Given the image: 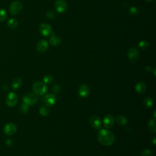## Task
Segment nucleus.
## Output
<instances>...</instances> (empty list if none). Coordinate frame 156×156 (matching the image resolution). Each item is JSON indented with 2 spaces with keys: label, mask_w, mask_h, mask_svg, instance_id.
Segmentation results:
<instances>
[{
  "label": "nucleus",
  "mask_w": 156,
  "mask_h": 156,
  "mask_svg": "<svg viewBox=\"0 0 156 156\" xmlns=\"http://www.w3.org/2000/svg\"><path fill=\"white\" fill-rule=\"evenodd\" d=\"M115 135L110 131L101 129L98 134V140L101 144L104 146H110L115 142Z\"/></svg>",
  "instance_id": "f257e3e1"
},
{
  "label": "nucleus",
  "mask_w": 156,
  "mask_h": 156,
  "mask_svg": "<svg viewBox=\"0 0 156 156\" xmlns=\"http://www.w3.org/2000/svg\"><path fill=\"white\" fill-rule=\"evenodd\" d=\"M32 90L36 95L42 96L45 94L47 92V86L44 82L36 81L32 85Z\"/></svg>",
  "instance_id": "f03ea898"
},
{
  "label": "nucleus",
  "mask_w": 156,
  "mask_h": 156,
  "mask_svg": "<svg viewBox=\"0 0 156 156\" xmlns=\"http://www.w3.org/2000/svg\"><path fill=\"white\" fill-rule=\"evenodd\" d=\"M39 32L44 37H48L53 36V29L51 26L46 23H42L39 26Z\"/></svg>",
  "instance_id": "7ed1b4c3"
},
{
  "label": "nucleus",
  "mask_w": 156,
  "mask_h": 156,
  "mask_svg": "<svg viewBox=\"0 0 156 156\" xmlns=\"http://www.w3.org/2000/svg\"><path fill=\"white\" fill-rule=\"evenodd\" d=\"M23 103L29 106L34 104L37 101V97L35 93L31 92L26 93L23 98Z\"/></svg>",
  "instance_id": "20e7f679"
},
{
  "label": "nucleus",
  "mask_w": 156,
  "mask_h": 156,
  "mask_svg": "<svg viewBox=\"0 0 156 156\" xmlns=\"http://www.w3.org/2000/svg\"><path fill=\"white\" fill-rule=\"evenodd\" d=\"M19 101V96L15 93L10 92L6 98V103L7 106L12 107L15 106Z\"/></svg>",
  "instance_id": "39448f33"
},
{
  "label": "nucleus",
  "mask_w": 156,
  "mask_h": 156,
  "mask_svg": "<svg viewBox=\"0 0 156 156\" xmlns=\"http://www.w3.org/2000/svg\"><path fill=\"white\" fill-rule=\"evenodd\" d=\"M22 8H23V5L22 3L19 1H16L11 3L9 7V11L11 14L16 15L21 12Z\"/></svg>",
  "instance_id": "423d86ee"
},
{
  "label": "nucleus",
  "mask_w": 156,
  "mask_h": 156,
  "mask_svg": "<svg viewBox=\"0 0 156 156\" xmlns=\"http://www.w3.org/2000/svg\"><path fill=\"white\" fill-rule=\"evenodd\" d=\"M128 56L131 62L135 63L137 62L139 57V53L136 48H131L128 51Z\"/></svg>",
  "instance_id": "0eeeda50"
},
{
  "label": "nucleus",
  "mask_w": 156,
  "mask_h": 156,
  "mask_svg": "<svg viewBox=\"0 0 156 156\" xmlns=\"http://www.w3.org/2000/svg\"><path fill=\"white\" fill-rule=\"evenodd\" d=\"M57 102V98L54 94H48L43 98V102L47 107L54 106Z\"/></svg>",
  "instance_id": "6e6552de"
},
{
  "label": "nucleus",
  "mask_w": 156,
  "mask_h": 156,
  "mask_svg": "<svg viewBox=\"0 0 156 156\" xmlns=\"http://www.w3.org/2000/svg\"><path fill=\"white\" fill-rule=\"evenodd\" d=\"M90 124L95 129L99 130L101 128V120L97 115H93L90 119Z\"/></svg>",
  "instance_id": "1a4fd4ad"
},
{
  "label": "nucleus",
  "mask_w": 156,
  "mask_h": 156,
  "mask_svg": "<svg viewBox=\"0 0 156 156\" xmlns=\"http://www.w3.org/2000/svg\"><path fill=\"white\" fill-rule=\"evenodd\" d=\"M55 8L59 13H64L67 9V4L64 0H57L55 4Z\"/></svg>",
  "instance_id": "9d476101"
},
{
  "label": "nucleus",
  "mask_w": 156,
  "mask_h": 156,
  "mask_svg": "<svg viewBox=\"0 0 156 156\" xmlns=\"http://www.w3.org/2000/svg\"><path fill=\"white\" fill-rule=\"evenodd\" d=\"M16 126L13 123L7 124L3 129L4 133L7 135H13L16 133Z\"/></svg>",
  "instance_id": "9b49d317"
},
{
  "label": "nucleus",
  "mask_w": 156,
  "mask_h": 156,
  "mask_svg": "<svg viewBox=\"0 0 156 156\" xmlns=\"http://www.w3.org/2000/svg\"><path fill=\"white\" fill-rule=\"evenodd\" d=\"M78 93L82 98L87 97L90 93V88L89 87V86L85 84L81 85L79 88Z\"/></svg>",
  "instance_id": "f8f14e48"
},
{
  "label": "nucleus",
  "mask_w": 156,
  "mask_h": 156,
  "mask_svg": "<svg viewBox=\"0 0 156 156\" xmlns=\"http://www.w3.org/2000/svg\"><path fill=\"white\" fill-rule=\"evenodd\" d=\"M114 120H115L114 118H113V116L112 115H110V114L107 115L104 117V118L103 125H104V127L106 128L110 129L113 125Z\"/></svg>",
  "instance_id": "ddd939ff"
},
{
  "label": "nucleus",
  "mask_w": 156,
  "mask_h": 156,
  "mask_svg": "<svg viewBox=\"0 0 156 156\" xmlns=\"http://www.w3.org/2000/svg\"><path fill=\"white\" fill-rule=\"evenodd\" d=\"M49 48V44L47 41L45 40H42L40 42H38L37 45V51L39 53H45V51H47V49Z\"/></svg>",
  "instance_id": "4468645a"
},
{
  "label": "nucleus",
  "mask_w": 156,
  "mask_h": 156,
  "mask_svg": "<svg viewBox=\"0 0 156 156\" xmlns=\"http://www.w3.org/2000/svg\"><path fill=\"white\" fill-rule=\"evenodd\" d=\"M49 43L51 45L54 46H59L61 43V39L57 36L53 35L49 39Z\"/></svg>",
  "instance_id": "2eb2a0df"
},
{
  "label": "nucleus",
  "mask_w": 156,
  "mask_h": 156,
  "mask_svg": "<svg viewBox=\"0 0 156 156\" xmlns=\"http://www.w3.org/2000/svg\"><path fill=\"white\" fill-rule=\"evenodd\" d=\"M22 84V80L19 78H15L12 82V88L13 90L19 89Z\"/></svg>",
  "instance_id": "dca6fc26"
},
{
  "label": "nucleus",
  "mask_w": 156,
  "mask_h": 156,
  "mask_svg": "<svg viewBox=\"0 0 156 156\" xmlns=\"http://www.w3.org/2000/svg\"><path fill=\"white\" fill-rule=\"evenodd\" d=\"M146 90V86L143 82L138 83L135 86V90L138 93H143Z\"/></svg>",
  "instance_id": "f3484780"
},
{
  "label": "nucleus",
  "mask_w": 156,
  "mask_h": 156,
  "mask_svg": "<svg viewBox=\"0 0 156 156\" xmlns=\"http://www.w3.org/2000/svg\"><path fill=\"white\" fill-rule=\"evenodd\" d=\"M148 129L151 132L155 133L156 132V121L155 118L151 119L148 123Z\"/></svg>",
  "instance_id": "a211bd4d"
},
{
  "label": "nucleus",
  "mask_w": 156,
  "mask_h": 156,
  "mask_svg": "<svg viewBox=\"0 0 156 156\" xmlns=\"http://www.w3.org/2000/svg\"><path fill=\"white\" fill-rule=\"evenodd\" d=\"M116 123L121 125V126H125L128 123V119L127 118L124 116H119L116 119Z\"/></svg>",
  "instance_id": "6ab92c4d"
},
{
  "label": "nucleus",
  "mask_w": 156,
  "mask_h": 156,
  "mask_svg": "<svg viewBox=\"0 0 156 156\" xmlns=\"http://www.w3.org/2000/svg\"><path fill=\"white\" fill-rule=\"evenodd\" d=\"M7 24L9 28H10V29H15L17 27V26H18L19 23L18 21H17L16 19H11L7 21Z\"/></svg>",
  "instance_id": "aec40b11"
},
{
  "label": "nucleus",
  "mask_w": 156,
  "mask_h": 156,
  "mask_svg": "<svg viewBox=\"0 0 156 156\" xmlns=\"http://www.w3.org/2000/svg\"><path fill=\"white\" fill-rule=\"evenodd\" d=\"M153 104H154L153 99L151 98H149V97L145 98L144 101H143V105L146 108L151 107L153 105Z\"/></svg>",
  "instance_id": "412c9836"
},
{
  "label": "nucleus",
  "mask_w": 156,
  "mask_h": 156,
  "mask_svg": "<svg viewBox=\"0 0 156 156\" xmlns=\"http://www.w3.org/2000/svg\"><path fill=\"white\" fill-rule=\"evenodd\" d=\"M139 12H140L139 9L136 7H132L129 10V13L132 16L138 15V13H139Z\"/></svg>",
  "instance_id": "4be33fe9"
},
{
  "label": "nucleus",
  "mask_w": 156,
  "mask_h": 156,
  "mask_svg": "<svg viewBox=\"0 0 156 156\" xmlns=\"http://www.w3.org/2000/svg\"><path fill=\"white\" fill-rule=\"evenodd\" d=\"M7 18V13L5 10L0 9V22L4 21Z\"/></svg>",
  "instance_id": "5701e85b"
},
{
  "label": "nucleus",
  "mask_w": 156,
  "mask_h": 156,
  "mask_svg": "<svg viewBox=\"0 0 156 156\" xmlns=\"http://www.w3.org/2000/svg\"><path fill=\"white\" fill-rule=\"evenodd\" d=\"M138 46L140 49H146L149 46V43L148 42H146V41H145V40L141 41V42H140L139 43H138Z\"/></svg>",
  "instance_id": "b1692460"
},
{
  "label": "nucleus",
  "mask_w": 156,
  "mask_h": 156,
  "mask_svg": "<svg viewBox=\"0 0 156 156\" xmlns=\"http://www.w3.org/2000/svg\"><path fill=\"white\" fill-rule=\"evenodd\" d=\"M46 16L48 19L50 20H53L56 18V14L53 11H51V10L48 11L46 13Z\"/></svg>",
  "instance_id": "393cba45"
},
{
  "label": "nucleus",
  "mask_w": 156,
  "mask_h": 156,
  "mask_svg": "<svg viewBox=\"0 0 156 156\" xmlns=\"http://www.w3.org/2000/svg\"><path fill=\"white\" fill-rule=\"evenodd\" d=\"M39 112H40V113L41 115L45 116H47V115L49 114V109H48L46 107L43 106V107H42L40 109Z\"/></svg>",
  "instance_id": "a878e982"
},
{
  "label": "nucleus",
  "mask_w": 156,
  "mask_h": 156,
  "mask_svg": "<svg viewBox=\"0 0 156 156\" xmlns=\"http://www.w3.org/2000/svg\"><path fill=\"white\" fill-rule=\"evenodd\" d=\"M53 78L51 75H46L43 78L44 82L45 84H51L52 82H53Z\"/></svg>",
  "instance_id": "bb28decb"
},
{
  "label": "nucleus",
  "mask_w": 156,
  "mask_h": 156,
  "mask_svg": "<svg viewBox=\"0 0 156 156\" xmlns=\"http://www.w3.org/2000/svg\"><path fill=\"white\" fill-rule=\"evenodd\" d=\"M20 110L23 113H26L29 110V106L23 103L20 107Z\"/></svg>",
  "instance_id": "cd10ccee"
},
{
  "label": "nucleus",
  "mask_w": 156,
  "mask_h": 156,
  "mask_svg": "<svg viewBox=\"0 0 156 156\" xmlns=\"http://www.w3.org/2000/svg\"><path fill=\"white\" fill-rule=\"evenodd\" d=\"M152 151L149 149H144L141 152V155L142 156H152Z\"/></svg>",
  "instance_id": "c85d7f7f"
},
{
  "label": "nucleus",
  "mask_w": 156,
  "mask_h": 156,
  "mask_svg": "<svg viewBox=\"0 0 156 156\" xmlns=\"http://www.w3.org/2000/svg\"><path fill=\"white\" fill-rule=\"evenodd\" d=\"M60 86L58 84H55L54 85V87H53V92H54L55 93H59L60 92Z\"/></svg>",
  "instance_id": "c756f323"
},
{
  "label": "nucleus",
  "mask_w": 156,
  "mask_h": 156,
  "mask_svg": "<svg viewBox=\"0 0 156 156\" xmlns=\"http://www.w3.org/2000/svg\"><path fill=\"white\" fill-rule=\"evenodd\" d=\"M145 70L146 72H148V73H150L152 72V68L150 66H148L145 68Z\"/></svg>",
  "instance_id": "7c9ffc66"
},
{
  "label": "nucleus",
  "mask_w": 156,
  "mask_h": 156,
  "mask_svg": "<svg viewBox=\"0 0 156 156\" xmlns=\"http://www.w3.org/2000/svg\"><path fill=\"white\" fill-rule=\"evenodd\" d=\"M6 143L8 146H12L13 145V142L11 140H7L6 141Z\"/></svg>",
  "instance_id": "2f4dec72"
},
{
  "label": "nucleus",
  "mask_w": 156,
  "mask_h": 156,
  "mask_svg": "<svg viewBox=\"0 0 156 156\" xmlns=\"http://www.w3.org/2000/svg\"><path fill=\"white\" fill-rule=\"evenodd\" d=\"M146 1H148V2H151V1H152L153 0H145Z\"/></svg>",
  "instance_id": "473e14b6"
},
{
  "label": "nucleus",
  "mask_w": 156,
  "mask_h": 156,
  "mask_svg": "<svg viewBox=\"0 0 156 156\" xmlns=\"http://www.w3.org/2000/svg\"><path fill=\"white\" fill-rule=\"evenodd\" d=\"M155 138H154V142H153L154 145H155Z\"/></svg>",
  "instance_id": "72a5a7b5"
}]
</instances>
